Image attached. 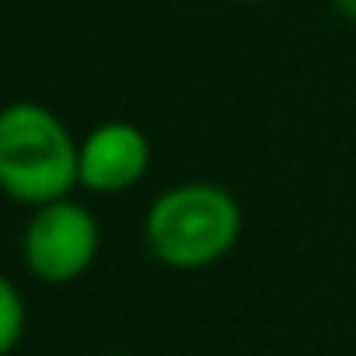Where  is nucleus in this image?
I'll return each instance as SVG.
<instances>
[{"mask_svg":"<svg viewBox=\"0 0 356 356\" xmlns=\"http://www.w3.org/2000/svg\"><path fill=\"white\" fill-rule=\"evenodd\" d=\"M245 231L241 203L220 182H178L157 193L143 213L147 252L178 273L210 269L227 259Z\"/></svg>","mask_w":356,"mask_h":356,"instance_id":"f257e3e1","label":"nucleus"},{"mask_svg":"<svg viewBox=\"0 0 356 356\" xmlns=\"http://www.w3.org/2000/svg\"><path fill=\"white\" fill-rule=\"evenodd\" d=\"M81 140L39 102L0 108V193L22 207H46L77 189Z\"/></svg>","mask_w":356,"mask_h":356,"instance_id":"f03ea898","label":"nucleus"},{"mask_svg":"<svg viewBox=\"0 0 356 356\" xmlns=\"http://www.w3.org/2000/svg\"><path fill=\"white\" fill-rule=\"evenodd\" d=\"M328 8H332L339 18H346V22H356V0H328Z\"/></svg>","mask_w":356,"mask_h":356,"instance_id":"423d86ee","label":"nucleus"},{"mask_svg":"<svg viewBox=\"0 0 356 356\" xmlns=\"http://www.w3.org/2000/svg\"><path fill=\"white\" fill-rule=\"evenodd\" d=\"M150 140L129 119H105L91 126L77 154V186L95 196H122L150 171Z\"/></svg>","mask_w":356,"mask_h":356,"instance_id":"20e7f679","label":"nucleus"},{"mask_svg":"<svg viewBox=\"0 0 356 356\" xmlns=\"http://www.w3.org/2000/svg\"><path fill=\"white\" fill-rule=\"evenodd\" d=\"M238 4H269V0H238Z\"/></svg>","mask_w":356,"mask_h":356,"instance_id":"0eeeda50","label":"nucleus"},{"mask_svg":"<svg viewBox=\"0 0 356 356\" xmlns=\"http://www.w3.org/2000/svg\"><path fill=\"white\" fill-rule=\"evenodd\" d=\"M98 248H102V227L95 213L74 196L35 207L22 234L25 269L49 286H67L81 280L95 266Z\"/></svg>","mask_w":356,"mask_h":356,"instance_id":"7ed1b4c3","label":"nucleus"},{"mask_svg":"<svg viewBox=\"0 0 356 356\" xmlns=\"http://www.w3.org/2000/svg\"><path fill=\"white\" fill-rule=\"evenodd\" d=\"M25 325L29 311L22 290L8 276H0V356H11L18 349V342L25 339Z\"/></svg>","mask_w":356,"mask_h":356,"instance_id":"39448f33","label":"nucleus"}]
</instances>
